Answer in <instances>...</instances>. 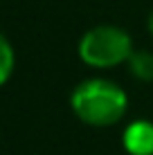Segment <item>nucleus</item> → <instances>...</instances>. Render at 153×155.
<instances>
[{
  "label": "nucleus",
  "mask_w": 153,
  "mask_h": 155,
  "mask_svg": "<svg viewBox=\"0 0 153 155\" xmlns=\"http://www.w3.org/2000/svg\"><path fill=\"white\" fill-rule=\"evenodd\" d=\"M70 106L75 115L88 126H113L126 115L128 97L115 81L108 79H86L72 90Z\"/></svg>",
  "instance_id": "1"
},
{
  "label": "nucleus",
  "mask_w": 153,
  "mask_h": 155,
  "mask_svg": "<svg viewBox=\"0 0 153 155\" xmlns=\"http://www.w3.org/2000/svg\"><path fill=\"white\" fill-rule=\"evenodd\" d=\"M133 38L117 25H97L79 41V56L90 68H115L133 56Z\"/></svg>",
  "instance_id": "2"
},
{
  "label": "nucleus",
  "mask_w": 153,
  "mask_h": 155,
  "mask_svg": "<svg viewBox=\"0 0 153 155\" xmlns=\"http://www.w3.org/2000/svg\"><path fill=\"white\" fill-rule=\"evenodd\" d=\"M122 142L128 155H153V121L138 119L128 124Z\"/></svg>",
  "instance_id": "3"
},
{
  "label": "nucleus",
  "mask_w": 153,
  "mask_h": 155,
  "mask_svg": "<svg viewBox=\"0 0 153 155\" xmlns=\"http://www.w3.org/2000/svg\"><path fill=\"white\" fill-rule=\"evenodd\" d=\"M128 70L138 81H153V54L151 52H133L128 58Z\"/></svg>",
  "instance_id": "4"
},
{
  "label": "nucleus",
  "mask_w": 153,
  "mask_h": 155,
  "mask_svg": "<svg viewBox=\"0 0 153 155\" xmlns=\"http://www.w3.org/2000/svg\"><path fill=\"white\" fill-rule=\"evenodd\" d=\"M0 56H2V65H0V81L7 83L9 77L14 72V50H12V43L7 41V36H2L0 41Z\"/></svg>",
  "instance_id": "5"
},
{
  "label": "nucleus",
  "mask_w": 153,
  "mask_h": 155,
  "mask_svg": "<svg viewBox=\"0 0 153 155\" xmlns=\"http://www.w3.org/2000/svg\"><path fill=\"white\" fill-rule=\"evenodd\" d=\"M146 25H149V31H151V36H153V12L149 14V23H146Z\"/></svg>",
  "instance_id": "6"
}]
</instances>
